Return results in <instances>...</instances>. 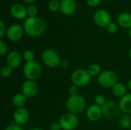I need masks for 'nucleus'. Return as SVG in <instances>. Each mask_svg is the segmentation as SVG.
<instances>
[{"label": "nucleus", "mask_w": 131, "mask_h": 130, "mask_svg": "<svg viewBox=\"0 0 131 130\" xmlns=\"http://www.w3.org/2000/svg\"><path fill=\"white\" fill-rule=\"evenodd\" d=\"M127 85H128V87H129V89H130V90H131V79L130 80H129V82H128V84H127Z\"/></svg>", "instance_id": "nucleus-37"}, {"label": "nucleus", "mask_w": 131, "mask_h": 130, "mask_svg": "<svg viewBox=\"0 0 131 130\" xmlns=\"http://www.w3.org/2000/svg\"><path fill=\"white\" fill-rule=\"evenodd\" d=\"M129 57H130V59L131 60V48L130 49V51H129Z\"/></svg>", "instance_id": "nucleus-38"}, {"label": "nucleus", "mask_w": 131, "mask_h": 130, "mask_svg": "<svg viewBox=\"0 0 131 130\" xmlns=\"http://www.w3.org/2000/svg\"><path fill=\"white\" fill-rule=\"evenodd\" d=\"M25 32L31 37H38L44 33L46 28L45 21L39 17H28L23 24Z\"/></svg>", "instance_id": "nucleus-1"}, {"label": "nucleus", "mask_w": 131, "mask_h": 130, "mask_svg": "<svg viewBox=\"0 0 131 130\" xmlns=\"http://www.w3.org/2000/svg\"><path fill=\"white\" fill-rule=\"evenodd\" d=\"M94 20L95 24L101 28L107 27L111 22V16L110 13L105 9L97 10L94 15Z\"/></svg>", "instance_id": "nucleus-9"}, {"label": "nucleus", "mask_w": 131, "mask_h": 130, "mask_svg": "<svg viewBox=\"0 0 131 130\" xmlns=\"http://www.w3.org/2000/svg\"><path fill=\"white\" fill-rule=\"evenodd\" d=\"M129 35H130V37L131 38V28L129 29Z\"/></svg>", "instance_id": "nucleus-39"}, {"label": "nucleus", "mask_w": 131, "mask_h": 130, "mask_svg": "<svg viewBox=\"0 0 131 130\" xmlns=\"http://www.w3.org/2000/svg\"><path fill=\"white\" fill-rule=\"evenodd\" d=\"M4 130H23L22 128L21 127L20 125H18L16 123L12 122L8 126H7L5 127V129Z\"/></svg>", "instance_id": "nucleus-30"}, {"label": "nucleus", "mask_w": 131, "mask_h": 130, "mask_svg": "<svg viewBox=\"0 0 131 130\" xmlns=\"http://www.w3.org/2000/svg\"><path fill=\"white\" fill-rule=\"evenodd\" d=\"M86 107V101L81 95H75L70 97L66 103V108L68 111L73 114L81 113Z\"/></svg>", "instance_id": "nucleus-2"}, {"label": "nucleus", "mask_w": 131, "mask_h": 130, "mask_svg": "<svg viewBox=\"0 0 131 130\" xmlns=\"http://www.w3.org/2000/svg\"><path fill=\"white\" fill-rule=\"evenodd\" d=\"M111 89L113 94L117 97H123L124 95H126V87L121 83H116Z\"/></svg>", "instance_id": "nucleus-19"}, {"label": "nucleus", "mask_w": 131, "mask_h": 130, "mask_svg": "<svg viewBox=\"0 0 131 130\" xmlns=\"http://www.w3.org/2000/svg\"><path fill=\"white\" fill-rule=\"evenodd\" d=\"M42 61L49 68H55L61 64V57L58 53L51 48L46 49L42 53Z\"/></svg>", "instance_id": "nucleus-4"}, {"label": "nucleus", "mask_w": 131, "mask_h": 130, "mask_svg": "<svg viewBox=\"0 0 131 130\" xmlns=\"http://www.w3.org/2000/svg\"><path fill=\"white\" fill-rule=\"evenodd\" d=\"M27 12L29 17H35L38 13V8L34 5H31L27 8Z\"/></svg>", "instance_id": "nucleus-27"}, {"label": "nucleus", "mask_w": 131, "mask_h": 130, "mask_svg": "<svg viewBox=\"0 0 131 130\" xmlns=\"http://www.w3.org/2000/svg\"><path fill=\"white\" fill-rule=\"evenodd\" d=\"M94 101H95V104H97V106L99 107H102L103 105H104V103L107 102L106 101V98L104 95L102 94H98L95 97V99H94Z\"/></svg>", "instance_id": "nucleus-26"}, {"label": "nucleus", "mask_w": 131, "mask_h": 130, "mask_svg": "<svg viewBox=\"0 0 131 130\" xmlns=\"http://www.w3.org/2000/svg\"><path fill=\"white\" fill-rule=\"evenodd\" d=\"M119 106L121 111L124 114H130L131 113V93L124 95L121 98L119 102Z\"/></svg>", "instance_id": "nucleus-17"}, {"label": "nucleus", "mask_w": 131, "mask_h": 130, "mask_svg": "<svg viewBox=\"0 0 131 130\" xmlns=\"http://www.w3.org/2000/svg\"><path fill=\"white\" fill-rule=\"evenodd\" d=\"M107 31L111 34H115L117 31H118V27L117 25L115 24V23H113V22H111L107 27Z\"/></svg>", "instance_id": "nucleus-28"}, {"label": "nucleus", "mask_w": 131, "mask_h": 130, "mask_svg": "<svg viewBox=\"0 0 131 130\" xmlns=\"http://www.w3.org/2000/svg\"><path fill=\"white\" fill-rule=\"evenodd\" d=\"M68 93L71 97L75 96L78 94V89L77 87V86L75 85H72L68 88Z\"/></svg>", "instance_id": "nucleus-31"}, {"label": "nucleus", "mask_w": 131, "mask_h": 130, "mask_svg": "<svg viewBox=\"0 0 131 130\" xmlns=\"http://www.w3.org/2000/svg\"><path fill=\"white\" fill-rule=\"evenodd\" d=\"M117 76L112 70H104L98 76L99 84L104 88H110L117 83Z\"/></svg>", "instance_id": "nucleus-7"}, {"label": "nucleus", "mask_w": 131, "mask_h": 130, "mask_svg": "<svg viewBox=\"0 0 131 130\" xmlns=\"http://www.w3.org/2000/svg\"><path fill=\"white\" fill-rule=\"evenodd\" d=\"M26 97L22 93H17L12 99V103L17 108H22L26 103Z\"/></svg>", "instance_id": "nucleus-20"}, {"label": "nucleus", "mask_w": 131, "mask_h": 130, "mask_svg": "<svg viewBox=\"0 0 131 130\" xmlns=\"http://www.w3.org/2000/svg\"><path fill=\"white\" fill-rule=\"evenodd\" d=\"M103 116L108 120H114L117 118L121 111L119 104L114 101H107L104 105L101 107Z\"/></svg>", "instance_id": "nucleus-6"}, {"label": "nucleus", "mask_w": 131, "mask_h": 130, "mask_svg": "<svg viewBox=\"0 0 131 130\" xmlns=\"http://www.w3.org/2000/svg\"><path fill=\"white\" fill-rule=\"evenodd\" d=\"M23 1H25V2H26L31 3V2H35V1H37V0H23Z\"/></svg>", "instance_id": "nucleus-36"}, {"label": "nucleus", "mask_w": 131, "mask_h": 130, "mask_svg": "<svg viewBox=\"0 0 131 130\" xmlns=\"http://www.w3.org/2000/svg\"><path fill=\"white\" fill-rule=\"evenodd\" d=\"M48 8L52 12H56L60 10V2L57 0H51L48 3Z\"/></svg>", "instance_id": "nucleus-23"}, {"label": "nucleus", "mask_w": 131, "mask_h": 130, "mask_svg": "<svg viewBox=\"0 0 131 130\" xmlns=\"http://www.w3.org/2000/svg\"><path fill=\"white\" fill-rule=\"evenodd\" d=\"M24 31H25L24 28L21 25L15 24V25H11L8 28V30L6 31V34H7L8 38L10 41H17L22 38Z\"/></svg>", "instance_id": "nucleus-11"}, {"label": "nucleus", "mask_w": 131, "mask_h": 130, "mask_svg": "<svg viewBox=\"0 0 131 130\" xmlns=\"http://www.w3.org/2000/svg\"><path fill=\"white\" fill-rule=\"evenodd\" d=\"M28 130H42L40 128H38V127H33V128H31L30 129Z\"/></svg>", "instance_id": "nucleus-35"}, {"label": "nucleus", "mask_w": 131, "mask_h": 130, "mask_svg": "<svg viewBox=\"0 0 131 130\" xmlns=\"http://www.w3.org/2000/svg\"><path fill=\"white\" fill-rule=\"evenodd\" d=\"M86 115L88 119L91 122H96L99 120L101 117L102 110L101 107L97 106V104H93L88 107L86 112Z\"/></svg>", "instance_id": "nucleus-15"}, {"label": "nucleus", "mask_w": 131, "mask_h": 130, "mask_svg": "<svg viewBox=\"0 0 131 130\" xmlns=\"http://www.w3.org/2000/svg\"><path fill=\"white\" fill-rule=\"evenodd\" d=\"M38 87L35 80H28L25 81L21 86V93L26 98H32L37 95Z\"/></svg>", "instance_id": "nucleus-10"}, {"label": "nucleus", "mask_w": 131, "mask_h": 130, "mask_svg": "<svg viewBox=\"0 0 131 130\" xmlns=\"http://www.w3.org/2000/svg\"><path fill=\"white\" fill-rule=\"evenodd\" d=\"M59 123L62 129L74 130L78 127L79 120L75 114L68 113L61 116L59 120Z\"/></svg>", "instance_id": "nucleus-8"}, {"label": "nucleus", "mask_w": 131, "mask_h": 130, "mask_svg": "<svg viewBox=\"0 0 131 130\" xmlns=\"http://www.w3.org/2000/svg\"><path fill=\"white\" fill-rule=\"evenodd\" d=\"M6 31H5V25H4V22L3 21H0V37L2 38L4 36V34H5Z\"/></svg>", "instance_id": "nucleus-33"}, {"label": "nucleus", "mask_w": 131, "mask_h": 130, "mask_svg": "<svg viewBox=\"0 0 131 130\" xmlns=\"http://www.w3.org/2000/svg\"><path fill=\"white\" fill-rule=\"evenodd\" d=\"M130 130H131V126H130Z\"/></svg>", "instance_id": "nucleus-40"}, {"label": "nucleus", "mask_w": 131, "mask_h": 130, "mask_svg": "<svg viewBox=\"0 0 131 130\" xmlns=\"http://www.w3.org/2000/svg\"><path fill=\"white\" fill-rule=\"evenodd\" d=\"M57 1H59V0H57ZM61 1H62V0H61Z\"/></svg>", "instance_id": "nucleus-41"}, {"label": "nucleus", "mask_w": 131, "mask_h": 130, "mask_svg": "<svg viewBox=\"0 0 131 130\" xmlns=\"http://www.w3.org/2000/svg\"><path fill=\"white\" fill-rule=\"evenodd\" d=\"M6 61L12 68H17L21 63V56L18 51H12L8 54Z\"/></svg>", "instance_id": "nucleus-16"}, {"label": "nucleus", "mask_w": 131, "mask_h": 130, "mask_svg": "<svg viewBox=\"0 0 131 130\" xmlns=\"http://www.w3.org/2000/svg\"><path fill=\"white\" fill-rule=\"evenodd\" d=\"M101 0H87V3L91 7H97Z\"/></svg>", "instance_id": "nucleus-32"}, {"label": "nucleus", "mask_w": 131, "mask_h": 130, "mask_svg": "<svg viewBox=\"0 0 131 130\" xmlns=\"http://www.w3.org/2000/svg\"><path fill=\"white\" fill-rule=\"evenodd\" d=\"M41 73L42 70L40 64L35 61L26 62L23 67V74L28 80H35L40 77Z\"/></svg>", "instance_id": "nucleus-3"}, {"label": "nucleus", "mask_w": 131, "mask_h": 130, "mask_svg": "<svg viewBox=\"0 0 131 130\" xmlns=\"http://www.w3.org/2000/svg\"><path fill=\"white\" fill-rule=\"evenodd\" d=\"M50 129H51V130H61V126L59 122L58 123V122H54V123H53L51 125Z\"/></svg>", "instance_id": "nucleus-34"}, {"label": "nucleus", "mask_w": 131, "mask_h": 130, "mask_svg": "<svg viewBox=\"0 0 131 130\" xmlns=\"http://www.w3.org/2000/svg\"><path fill=\"white\" fill-rule=\"evenodd\" d=\"M101 66L97 64H92L88 68V71L91 77L99 76V74L101 73Z\"/></svg>", "instance_id": "nucleus-22"}, {"label": "nucleus", "mask_w": 131, "mask_h": 130, "mask_svg": "<svg viewBox=\"0 0 131 130\" xmlns=\"http://www.w3.org/2000/svg\"><path fill=\"white\" fill-rule=\"evenodd\" d=\"M13 119L18 125H24L29 119V113L25 108H17L13 113Z\"/></svg>", "instance_id": "nucleus-12"}, {"label": "nucleus", "mask_w": 131, "mask_h": 130, "mask_svg": "<svg viewBox=\"0 0 131 130\" xmlns=\"http://www.w3.org/2000/svg\"><path fill=\"white\" fill-rule=\"evenodd\" d=\"M12 69L10 66H8V64L7 65H5L2 67V70H1V74L3 77H8L12 75Z\"/></svg>", "instance_id": "nucleus-24"}, {"label": "nucleus", "mask_w": 131, "mask_h": 130, "mask_svg": "<svg viewBox=\"0 0 131 130\" xmlns=\"http://www.w3.org/2000/svg\"><path fill=\"white\" fill-rule=\"evenodd\" d=\"M118 24L125 28H131V14L128 12H122L117 17Z\"/></svg>", "instance_id": "nucleus-18"}, {"label": "nucleus", "mask_w": 131, "mask_h": 130, "mask_svg": "<svg viewBox=\"0 0 131 130\" xmlns=\"http://www.w3.org/2000/svg\"><path fill=\"white\" fill-rule=\"evenodd\" d=\"M71 78L74 85L77 87H84L90 83L91 76L88 70L78 69L72 73Z\"/></svg>", "instance_id": "nucleus-5"}, {"label": "nucleus", "mask_w": 131, "mask_h": 130, "mask_svg": "<svg viewBox=\"0 0 131 130\" xmlns=\"http://www.w3.org/2000/svg\"><path fill=\"white\" fill-rule=\"evenodd\" d=\"M8 51V46L6 44V43L1 40L0 41V55L1 56H3L5 55Z\"/></svg>", "instance_id": "nucleus-29"}, {"label": "nucleus", "mask_w": 131, "mask_h": 130, "mask_svg": "<svg viewBox=\"0 0 131 130\" xmlns=\"http://www.w3.org/2000/svg\"><path fill=\"white\" fill-rule=\"evenodd\" d=\"M10 13L12 15V17L19 20L25 19L28 15L27 8L23 5L18 3H15L11 7Z\"/></svg>", "instance_id": "nucleus-13"}, {"label": "nucleus", "mask_w": 131, "mask_h": 130, "mask_svg": "<svg viewBox=\"0 0 131 130\" xmlns=\"http://www.w3.org/2000/svg\"><path fill=\"white\" fill-rule=\"evenodd\" d=\"M23 58L26 61V62L33 61L35 58V54L31 50H26L23 53Z\"/></svg>", "instance_id": "nucleus-25"}, {"label": "nucleus", "mask_w": 131, "mask_h": 130, "mask_svg": "<svg viewBox=\"0 0 131 130\" xmlns=\"http://www.w3.org/2000/svg\"><path fill=\"white\" fill-rule=\"evenodd\" d=\"M119 124L124 129H129L131 126V118L128 114H123L119 119Z\"/></svg>", "instance_id": "nucleus-21"}, {"label": "nucleus", "mask_w": 131, "mask_h": 130, "mask_svg": "<svg viewBox=\"0 0 131 130\" xmlns=\"http://www.w3.org/2000/svg\"><path fill=\"white\" fill-rule=\"evenodd\" d=\"M60 10L64 15H71L77 10V3L74 0H62L60 2Z\"/></svg>", "instance_id": "nucleus-14"}]
</instances>
